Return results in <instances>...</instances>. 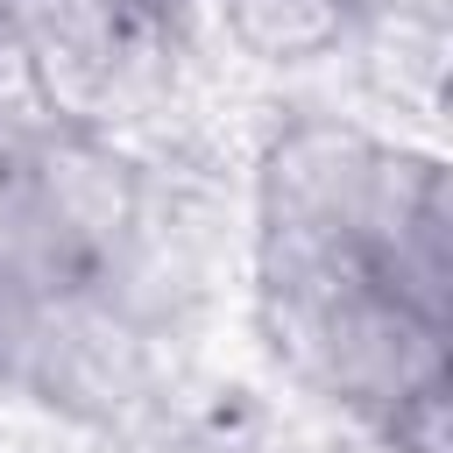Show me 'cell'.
Returning a JSON list of instances; mask_svg holds the SVG:
<instances>
[{
    "label": "cell",
    "mask_w": 453,
    "mask_h": 453,
    "mask_svg": "<svg viewBox=\"0 0 453 453\" xmlns=\"http://www.w3.org/2000/svg\"><path fill=\"white\" fill-rule=\"evenodd\" d=\"M347 14H354V0H226L234 35L255 57H276V64L326 57L347 35Z\"/></svg>",
    "instance_id": "6da1fadb"
}]
</instances>
